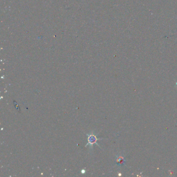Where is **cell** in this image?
I'll list each match as a JSON object with an SVG mask.
<instances>
[{"instance_id": "1", "label": "cell", "mask_w": 177, "mask_h": 177, "mask_svg": "<svg viewBox=\"0 0 177 177\" xmlns=\"http://www.w3.org/2000/svg\"><path fill=\"white\" fill-rule=\"evenodd\" d=\"M98 140L96 137L94 135H90L88 138V144H90V145H93L94 144L96 143Z\"/></svg>"}]
</instances>
